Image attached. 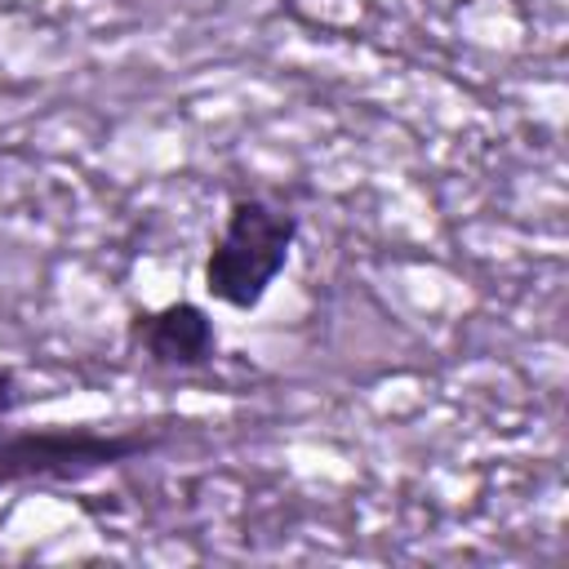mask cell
Returning <instances> with one entry per match:
<instances>
[{
  "mask_svg": "<svg viewBox=\"0 0 569 569\" xmlns=\"http://www.w3.org/2000/svg\"><path fill=\"white\" fill-rule=\"evenodd\" d=\"M298 231L302 218L284 200L267 191H236L200 262L204 298L231 311H258L271 284L284 276Z\"/></svg>",
  "mask_w": 569,
  "mask_h": 569,
  "instance_id": "1",
  "label": "cell"
},
{
  "mask_svg": "<svg viewBox=\"0 0 569 569\" xmlns=\"http://www.w3.org/2000/svg\"><path fill=\"white\" fill-rule=\"evenodd\" d=\"M169 440L164 427H9L0 418V489L44 485V480H84L120 462L147 458Z\"/></svg>",
  "mask_w": 569,
  "mask_h": 569,
  "instance_id": "2",
  "label": "cell"
},
{
  "mask_svg": "<svg viewBox=\"0 0 569 569\" xmlns=\"http://www.w3.org/2000/svg\"><path fill=\"white\" fill-rule=\"evenodd\" d=\"M124 351L138 356L151 369L169 373H196L209 369L222 351L213 316L200 302H164V307H138L124 320Z\"/></svg>",
  "mask_w": 569,
  "mask_h": 569,
  "instance_id": "3",
  "label": "cell"
},
{
  "mask_svg": "<svg viewBox=\"0 0 569 569\" xmlns=\"http://www.w3.org/2000/svg\"><path fill=\"white\" fill-rule=\"evenodd\" d=\"M13 387H18L13 369H0V418H9L22 405V391H13Z\"/></svg>",
  "mask_w": 569,
  "mask_h": 569,
  "instance_id": "4",
  "label": "cell"
}]
</instances>
